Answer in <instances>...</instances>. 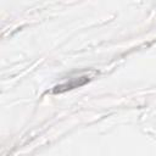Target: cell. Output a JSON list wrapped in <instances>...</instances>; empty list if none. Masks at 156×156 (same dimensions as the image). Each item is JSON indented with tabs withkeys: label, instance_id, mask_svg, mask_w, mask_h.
Segmentation results:
<instances>
[{
	"label": "cell",
	"instance_id": "1",
	"mask_svg": "<svg viewBox=\"0 0 156 156\" xmlns=\"http://www.w3.org/2000/svg\"><path fill=\"white\" fill-rule=\"evenodd\" d=\"M87 82H89V78L87 76L84 77H79V78H74V79H71L69 82H66V83H62L60 85H56L54 88V93H63L66 90H71V89H74V88H78L83 84H85Z\"/></svg>",
	"mask_w": 156,
	"mask_h": 156
}]
</instances>
